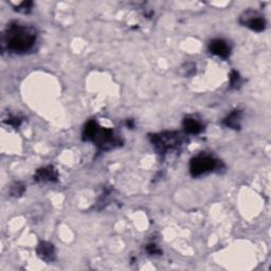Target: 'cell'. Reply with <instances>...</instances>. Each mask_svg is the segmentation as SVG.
Listing matches in <instances>:
<instances>
[{
  "label": "cell",
  "instance_id": "cell-1",
  "mask_svg": "<svg viewBox=\"0 0 271 271\" xmlns=\"http://www.w3.org/2000/svg\"><path fill=\"white\" fill-rule=\"evenodd\" d=\"M36 32L32 27L12 23L3 34V48L13 53H25L31 50L36 42Z\"/></svg>",
  "mask_w": 271,
  "mask_h": 271
},
{
  "label": "cell",
  "instance_id": "cell-2",
  "mask_svg": "<svg viewBox=\"0 0 271 271\" xmlns=\"http://www.w3.org/2000/svg\"><path fill=\"white\" fill-rule=\"evenodd\" d=\"M83 140L95 143L102 151L113 149L122 143L113 129L101 127L95 120L88 121L84 127Z\"/></svg>",
  "mask_w": 271,
  "mask_h": 271
},
{
  "label": "cell",
  "instance_id": "cell-3",
  "mask_svg": "<svg viewBox=\"0 0 271 271\" xmlns=\"http://www.w3.org/2000/svg\"><path fill=\"white\" fill-rule=\"evenodd\" d=\"M151 143L155 151L164 155L178 148L183 143V137L177 132H165L151 136Z\"/></svg>",
  "mask_w": 271,
  "mask_h": 271
},
{
  "label": "cell",
  "instance_id": "cell-4",
  "mask_svg": "<svg viewBox=\"0 0 271 271\" xmlns=\"http://www.w3.org/2000/svg\"><path fill=\"white\" fill-rule=\"evenodd\" d=\"M218 165V160L207 154H199L192 158L190 162V173L193 177H199L203 174L214 171Z\"/></svg>",
  "mask_w": 271,
  "mask_h": 271
},
{
  "label": "cell",
  "instance_id": "cell-5",
  "mask_svg": "<svg viewBox=\"0 0 271 271\" xmlns=\"http://www.w3.org/2000/svg\"><path fill=\"white\" fill-rule=\"evenodd\" d=\"M239 23L255 32H263L266 29V21L258 13L247 11L239 18Z\"/></svg>",
  "mask_w": 271,
  "mask_h": 271
},
{
  "label": "cell",
  "instance_id": "cell-6",
  "mask_svg": "<svg viewBox=\"0 0 271 271\" xmlns=\"http://www.w3.org/2000/svg\"><path fill=\"white\" fill-rule=\"evenodd\" d=\"M209 51L221 59H228L231 53V47L229 44L220 39L213 40L209 44Z\"/></svg>",
  "mask_w": 271,
  "mask_h": 271
},
{
  "label": "cell",
  "instance_id": "cell-7",
  "mask_svg": "<svg viewBox=\"0 0 271 271\" xmlns=\"http://www.w3.org/2000/svg\"><path fill=\"white\" fill-rule=\"evenodd\" d=\"M59 174L53 166H46L39 169L34 174V180L37 182H57Z\"/></svg>",
  "mask_w": 271,
  "mask_h": 271
},
{
  "label": "cell",
  "instance_id": "cell-8",
  "mask_svg": "<svg viewBox=\"0 0 271 271\" xmlns=\"http://www.w3.org/2000/svg\"><path fill=\"white\" fill-rule=\"evenodd\" d=\"M37 255L47 263H51L55 259V248L48 241H42L36 248Z\"/></svg>",
  "mask_w": 271,
  "mask_h": 271
},
{
  "label": "cell",
  "instance_id": "cell-9",
  "mask_svg": "<svg viewBox=\"0 0 271 271\" xmlns=\"http://www.w3.org/2000/svg\"><path fill=\"white\" fill-rule=\"evenodd\" d=\"M182 124H183L185 132L189 133V134H192V135H197V134L201 133L202 129H203V125L200 121L195 119L194 117H191V116L185 117Z\"/></svg>",
  "mask_w": 271,
  "mask_h": 271
},
{
  "label": "cell",
  "instance_id": "cell-10",
  "mask_svg": "<svg viewBox=\"0 0 271 271\" xmlns=\"http://www.w3.org/2000/svg\"><path fill=\"white\" fill-rule=\"evenodd\" d=\"M241 118H242V111L240 109H235V110H233L226 119H223L222 124L232 129H239Z\"/></svg>",
  "mask_w": 271,
  "mask_h": 271
},
{
  "label": "cell",
  "instance_id": "cell-11",
  "mask_svg": "<svg viewBox=\"0 0 271 271\" xmlns=\"http://www.w3.org/2000/svg\"><path fill=\"white\" fill-rule=\"evenodd\" d=\"M26 191V185L23 182H15L12 184L10 194L11 196H14V197H20Z\"/></svg>",
  "mask_w": 271,
  "mask_h": 271
},
{
  "label": "cell",
  "instance_id": "cell-12",
  "mask_svg": "<svg viewBox=\"0 0 271 271\" xmlns=\"http://www.w3.org/2000/svg\"><path fill=\"white\" fill-rule=\"evenodd\" d=\"M240 84V76L236 70H232L230 73V87L237 88Z\"/></svg>",
  "mask_w": 271,
  "mask_h": 271
},
{
  "label": "cell",
  "instance_id": "cell-13",
  "mask_svg": "<svg viewBox=\"0 0 271 271\" xmlns=\"http://www.w3.org/2000/svg\"><path fill=\"white\" fill-rule=\"evenodd\" d=\"M32 6H33L32 2H24L21 5H18L16 7L15 10L18 11V12H21V13L26 14V13H29L32 10Z\"/></svg>",
  "mask_w": 271,
  "mask_h": 271
},
{
  "label": "cell",
  "instance_id": "cell-14",
  "mask_svg": "<svg viewBox=\"0 0 271 271\" xmlns=\"http://www.w3.org/2000/svg\"><path fill=\"white\" fill-rule=\"evenodd\" d=\"M22 119L21 118H18V117H10L9 118V120H5V122L8 124V125H10V126H13V127H18L21 124H22Z\"/></svg>",
  "mask_w": 271,
  "mask_h": 271
},
{
  "label": "cell",
  "instance_id": "cell-15",
  "mask_svg": "<svg viewBox=\"0 0 271 271\" xmlns=\"http://www.w3.org/2000/svg\"><path fill=\"white\" fill-rule=\"evenodd\" d=\"M146 251L151 255H156V254H160L161 253L160 249H159L155 244H148L146 246Z\"/></svg>",
  "mask_w": 271,
  "mask_h": 271
}]
</instances>
